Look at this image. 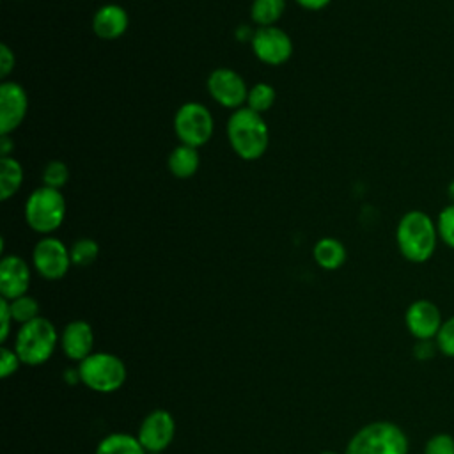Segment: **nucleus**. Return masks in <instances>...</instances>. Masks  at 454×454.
<instances>
[{
	"instance_id": "cd10ccee",
	"label": "nucleus",
	"mask_w": 454,
	"mask_h": 454,
	"mask_svg": "<svg viewBox=\"0 0 454 454\" xmlns=\"http://www.w3.org/2000/svg\"><path fill=\"white\" fill-rule=\"evenodd\" d=\"M424 454H454V436L447 433L433 434L424 445Z\"/></svg>"
},
{
	"instance_id": "72a5a7b5",
	"label": "nucleus",
	"mask_w": 454,
	"mask_h": 454,
	"mask_svg": "<svg viewBox=\"0 0 454 454\" xmlns=\"http://www.w3.org/2000/svg\"><path fill=\"white\" fill-rule=\"evenodd\" d=\"M64 380L67 385H76V383H82V378H80V371L78 367L74 369H66L64 371Z\"/></svg>"
},
{
	"instance_id": "7ed1b4c3",
	"label": "nucleus",
	"mask_w": 454,
	"mask_h": 454,
	"mask_svg": "<svg viewBox=\"0 0 454 454\" xmlns=\"http://www.w3.org/2000/svg\"><path fill=\"white\" fill-rule=\"evenodd\" d=\"M406 433L390 420L362 426L348 442L342 454H408Z\"/></svg>"
},
{
	"instance_id": "4be33fe9",
	"label": "nucleus",
	"mask_w": 454,
	"mask_h": 454,
	"mask_svg": "<svg viewBox=\"0 0 454 454\" xmlns=\"http://www.w3.org/2000/svg\"><path fill=\"white\" fill-rule=\"evenodd\" d=\"M9 309H11L12 321L20 325H25L39 317V301L30 294H23L14 300H9Z\"/></svg>"
},
{
	"instance_id": "bb28decb",
	"label": "nucleus",
	"mask_w": 454,
	"mask_h": 454,
	"mask_svg": "<svg viewBox=\"0 0 454 454\" xmlns=\"http://www.w3.org/2000/svg\"><path fill=\"white\" fill-rule=\"evenodd\" d=\"M434 344L442 355L454 358V316L447 317L442 323V326L434 337Z\"/></svg>"
},
{
	"instance_id": "dca6fc26",
	"label": "nucleus",
	"mask_w": 454,
	"mask_h": 454,
	"mask_svg": "<svg viewBox=\"0 0 454 454\" xmlns=\"http://www.w3.org/2000/svg\"><path fill=\"white\" fill-rule=\"evenodd\" d=\"M129 25V16L124 7L117 4H106L94 12L92 30L99 39L114 41L119 39Z\"/></svg>"
},
{
	"instance_id": "4468645a",
	"label": "nucleus",
	"mask_w": 454,
	"mask_h": 454,
	"mask_svg": "<svg viewBox=\"0 0 454 454\" xmlns=\"http://www.w3.org/2000/svg\"><path fill=\"white\" fill-rule=\"evenodd\" d=\"M30 286V268L20 255H4L0 261V294L14 300L27 294Z\"/></svg>"
},
{
	"instance_id": "a878e982",
	"label": "nucleus",
	"mask_w": 454,
	"mask_h": 454,
	"mask_svg": "<svg viewBox=\"0 0 454 454\" xmlns=\"http://www.w3.org/2000/svg\"><path fill=\"white\" fill-rule=\"evenodd\" d=\"M438 238L450 248H454V204H449L440 209L436 216Z\"/></svg>"
},
{
	"instance_id": "c9c22d12",
	"label": "nucleus",
	"mask_w": 454,
	"mask_h": 454,
	"mask_svg": "<svg viewBox=\"0 0 454 454\" xmlns=\"http://www.w3.org/2000/svg\"><path fill=\"white\" fill-rule=\"evenodd\" d=\"M447 195L450 199V204H454V179L447 184Z\"/></svg>"
},
{
	"instance_id": "f3484780",
	"label": "nucleus",
	"mask_w": 454,
	"mask_h": 454,
	"mask_svg": "<svg viewBox=\"0 0 454 454\" xmlns=\"http://www.w3.org/2000/svg\"><path fill=\"white\" fill-rule=\"evenodd\" d=\"M312 257L319 268L332 271L344 264L346 248L337 238H321L312 248Z\"/></svg>"
},
{
	"instance_id": "6e6552de",
	"label": "nucleus",
	"mask_w": 454,
	"mask_h": 454,
	"mask_svg": "<svg viewBox=\"0 0 454 454\" xmlns=\"http://www.w3.org/2000/svg\"><path fill=\"white\" fill-rule=\"evenodd\" d=\"M35 271L46 280H59L67 271L71 262L69 248L55 236H43L32 252Z\"/></svg>"
},
{
	"instance_id": "f704fd0d",
	"label": "nucleus",
	"mask_w": 454,
	"mask_h": 454,
	"mask_svg": "<svg viewBox=\"0 0 454 454\" xmlns=\"http://www.w3.org/2000/svg\"><path fill=\"white\" fill-rule=\"evenodd\" d=\"M12 149H14V142L9 138V135H0V154L9 156Z\"/></svg>"
},
{
	"instance_id": "f257e3e1",
	"label": "nucleus",
	"mask_w": 454,
	"mask_h": 454,
	"mask_svg": "<svg viewBox=\"0 0 454 454\" xmlns=\"http://www.w3.org/2000/svg\"><path fill=\"white\" fill-rule=\"evenodd\" d=\"M436 220L420 209H411L401 216L395 229V241L401 255L410 262H426L438 245Z\"/></svg>"
},
{
	"instance_id": "2f4dec72",
	"label": "nucleus",
	"mask_w": 454,
	"mask_h": 454,
	"mask_svg": "<svg viewBox=\"0 0 454 454\" xmlns=\"http://www.w3.org/2000/svg\"><path fill=\"white\" fill-rule=\"evenodd\" d=\"M434 349H438V348L431 340H417V344L413 348V355L419 360H427L434 355Z\"/></svg>"
},
{
	"instance_id": "423d86ee",
	"label": "nucleus",
	"mask_w": 454,
	"mask_h": 454,
	"mask_svg": "<svg viewBox=\"0 0 454 454\" xmlns=\"http://www.w3.org/2000/svg\"><path fill=\"white\" fill-rule=\"evenodd\" d=\"M66 218V199L60 190L39 186L25 202V220L39 234L57 231Z\"/></svg>"
},
{
	"instance_id": "e433bc0d",
	"label": "nucleus",
	"mask_w": 454,
	"mask_h": 454,
	"mask_svg": "<svg viewBox=\"0 0 454 454\" xmlns=\"http://www.w3.org/2000/svg\"><path fill=\"white\" fill-rule=\"evenodd\" d=\"M321 454H340V452H335V450H325V452H321Z\"/></svg>"
},
{
	"instance_id": "9b49d317",
	"label": "nucleus",
	"mask_w": 454,
	"mask_h": 454,
	"mask_svg": "<svg viewBox=\"0 0 454 454\" xmlns=\"http://www.w3.org/2000/svg\"><path fill=\"white\" fill-rule=\"evenodd\" d=\"M207 92L209 96L225 108L238 110L247 103L248 89L241 74L229 67H218L207 76Z\"/></svg>"
},
{
	"instance_id": "aec40b11",
	"label": "nucleus",
	"mask_w": 454,
	"mask_h": 454,
	"mask_svg": "<svg viewBox=\"0 0 454 454\" xmlns=\"http://www.w3.org/2000/svg\"><path fill=\"white\" fill-rule=\"evenodd\" d=\"M23 183V167L12 156L0 158V199H11Z\"/></svg>"
},
{
	"instance_id": "a211bd4d",
	"label": "nucleus",
	"mask_w": 454,
	"mask_h": 454,
	"mask_svg": "<svg viewBox=\"0 0 454 454\" xmlns=\"http://www.w3.org/2000/svg\"><path fill=\"white\" fill-rule=\"evenodd\" d=\"M200 156L197 147L179 144L168 156V170L177 179H188L199 170Z\"/></svg>"
},
{
	"instance_id": "b1692460",
	"label": "nucleus",
	"mask_w": 454,
	"mask_h": 454,
	"mask_svg": "<svg viewBox=\"0 0 454 454\" xmlns=\"http://www.w3.org/2000/svg\"><path fill=\"white\" fill-rule=\"evenodd\" d=\"M71 262L74 266H89L99 255V245L92 238H80L69 248Z\"/></svg>"
},
{
	"instance_id": "c756f323",
	"label": "nucleus",
	"mask_w": 454,
	"mask_h": 454,
	"mask_svg": "<svg viewBox=\"0 0 454 454\" xmlns=\"http://www.w3.org/2000/svg\"><path fill=\"white\" fill-rule=\"evenodd\" d=\"M0 321H2L0 340L5 342L11 333V323H14L12 316H11V309H9V300H5V298H0Z\"/></svg>"
},
{
	"instance_id": "1a4fd4ad",
	"label": "nucleus",
	"mask_w": 454,
	"mask_h": 454,
	"mask_svg": "<svg viewBox=\"0 0 454 454\" xmlns=\"http://www.w3.org/2000/svg\"><path fill=\"white\" fill-rule=\"evenodd\" d=\"M176 420L170 411L156 408L149 411L137 431V438L145 452H163L174 440Z\"/></svg>"
},
{
	"instance_id": "0eeeda50",
	"label": "nucleus",
	"mask_w": 454,
	"mask_h": 454,
	"mask_svg": "<svg viewBox=\"0 0 454 454\" xmlns=\"http://www.w3.org/2000/svg\"><path fill=\"white\" fill-rule=\"evenodd\" d=\"M213 115L202 103H183L174 115V131L181 144L199 149L213 137Z\"/></svg>"
},
{
	"instance_id": "ddd939ff",
	"label": "nucleus",
	"mask_w": 454,
	"mask_h": 454,
	"mask_svg": "<svg viewBox=\"0 0 454 454\" xmlns=\"http://www.w3.org/2000/svg\"><path fill=\"white\" fill-rule=\"evenodd\" d=\"M28 110V96L25 89L5 80L0 85V135H9L25 119Z\"/></svg>"
},
{
	"instance_id": "f8f14e48",
	"label": "nucleus",
	"mask_w": 454,
	"mask_h": 454,
	"mask_svg": "<svg viewBox=\"0 0 454 454\" xmlns=\"http://www.w3.org/2000/svg\"><path fill=\"white\" fill-rule=\"evenodd\" d=\"M442 323V312L431 300H415L404 312L406 330L417 340H434Z\"/></svg>"
},
{
	"instance_id": "2eb2a0df",
	"label": "nucleus",
	"mask_w": 454,
	"mask_h": 454,
	"mask_svg": "<svg viewBox=\"0 0 454 454\" xmlns=\"http://www.w3.org/2000/svg\"><path fill=\"white\" fill-rule=\"evenodd\" d=\"M60 349L62 353L74 362L85 360L94 348V332L92 326L83 319H74L67 323L60 333Z\"/></svg>"
},
{
	"instance_id": "f03ea898",
	"label": "nucleus",
	"mask_w": 454,
	"mask_h": 454,
	"mask_svg": "<svg viewBox=\"0 0 454 454\" xmlns=\"http://www.w3.org/2000/svg\"><path fill=\"white\" fill-rule=\"evenodd\" d=\"M227 138L232 151L241 160L261 158L270 144V129L262 114L254 112L248 106H241L232 112L227 121Z\"/></svg>"
},
{
	"instance_id": "7c9ffc66",
	"label": "nucleus",
	"mask_w": 454,
	"mask_h": 454,
	"mask_svg": "<svg viewBox=\"0 0 454 454\" xmlns=\"http://www.w3.org/2000/svg\"><path fill=\"white\" fill-rule=\"evenodd\" d=\"M14 64H16V59L12 50L7 44H2L0 46V76L7 78L14 69Z\"/></svg>"
},
{
	"instance_id": "5701e85b",
	"label": "nucleus",
	"mask_w": 454,
	"mask_h": 454,
	"mask_svg": "<svg viewBox=\"0 0 454 454\" xmlns=\"http://www.w3.org/2000/svg\"><path fill=\"white\" fill-rule=\"evenodd\" d=\"M275 103V89L270 83L259 82L248 89L247 96V106L252 108L257 114H262L270 110Z\"/></svg>"
},
{
	"instance_id": "4c0bfd02",
	"label": "nucleus",
	"mask_w": 454,
	"mask_h": 454,
	"mask_svg": "<svg viewBox=\"0 0 454 454\" xmlns=\"http://www.w3.org/2000/svg\"><path fill=\"white\" fill-rule=\"evenodd\" d=\"M145 454H163V452H145Z\"/></svg>"
},
{
	"instance_id": "412c9836",
	"label": "nucleus",
	"mask_w": 454,
	"mask_h": 454,
	"mask_svg": "<svg viewBox=\"0 0 454 454\" xmlns=\"http://www.w3.org/2000/svg\"><path fill=\"white\" fill-rule=\"evenodd\" d=\"M286 11V0H254L250 18L259 27H273Z\"/></svg>"
},
{
	"instance_id": "473e14b6",
	"label": "nucleus",
	"mask_w": 454,
	"mask_h": 454,
	"mask_svg": "<svg viewBox=\"0 0 454 454\" xmlns=\"http://www.w3.org/2000/svg\"><path fill=\"white\" fill-rule=\"evenodd\" d=\"M298 5H301L307 11H319L323 7H326L332 0H296Z\"/></svg>"
},
{
	"instance_id": "20e7f679",
	"label": "nucleus",
	"mask_w": 454,
	"mask_h": 454,
	"mask_svg": "<svg viewBox=\"0 0 454 454\" xmlns=\"http://www.w3.org/2000/svg\"><path fill=\"white\" fill-rule=\"evenodd\" d=\"M60 335L53 323L43 316L20 325L14 339V351L18 353L21 364L41 365L51 358L55 353Z\"/></svg>"
},
{
	"instance_id": "393cba45",
	"label": "nucleus",
	"mask_w": 454,
	"mask_h": 454,
	"mask_svg": "<svg viewBox=\"0 0 454 454\" xmlns=\"http://www.w3.org/2000/svg\"><path fill=\"white\" fill-rule=\"evenodd\" d=\"M41 179H43V186L60 190L67 183V179H69V168H67V165L64 161L51 160L43 168V177Z\"/></svg>"
},
{
	"instance_id": "39448f33",
	"label": "nucleus",
	"mask_w": 454,
	"mask_h": 454,
	"mask_svg": "<svg viewBox=\"0 0 454 454\" xmlns=\"http://www.w3.org/2000/svg\"><path fill=\"white\" fill-rule=\"evenodd\" d=\"M82 383L99 394H112L119 390L126 378L128 369L124 362L108 351H94L78 364Z\"/></svg>"
},
{
	"instance_id": "9d476101",
	"label": "nucleus",
	"mask_w": 454,
	"mask_h": 454,
	"mask_svg": "<svg viewBox=\"0 0 454 454\" xmlns=\"http://www.w3.org/2000/svg\"><path fill=\"white\" fill-rule=\"evenodd\" d=\"M254 55L270 66H280L289 60L293 55V41L277 25L273 27H259L254 32V37L250 41Z\"/></svg>"
},
{
	"instance_id": "c85d7f7f",
	"label": "nucleus",
	"mask_w": 454,
	"mask_h": 454,
	"mask_svg": "<svg viewBox=\"0 0 454 454\" xmlns=\"http://www.w3.org/2000/svg\"><path fill=\"white\" fill-rule=\"evenodd\" d=\"M20 364L21 360L14 351V348H7V346L0 348V376L4 380L12 376L20 369Z\"/></svg>"
},
{
	"instance_id": "6ab92c4d",
	"label": "nucleus",
	"mask_w": 454,
	"mask_h": 454,
	"mask_svg": "<svg viewBox=\"0 0 454 454\" xmlns=\"http://www.w3.org/2000/svg\"><path fill=\"white\" fill-rule=\"evenodd\" d=\"M94 454H145L137 434L110 433L96 447Z\"/></svg>"
}]
</instances>
